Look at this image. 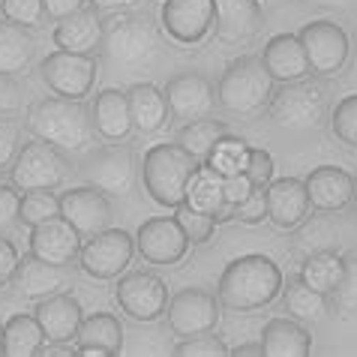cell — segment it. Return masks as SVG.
I'll return each instance as SVG.
<instances>
[{
	"mask_svg": "<svg viewBox=\"0 0 357 357\" xmlns=\"http://www.w3.org/2000/svg\"><path fill=\"white\" fill-rule=\"evenodd\" d=\"M228 345L216 336L213 331L204 333H192V336H181V342L174 345V357H228Z\"/></svg>",
	"mask_w": 357,
	"mask_h": 357,
	"instance_id": "41",
	"label": "cell"
},
{
	"mask_svg": "<svg viewBox=\"0 0 357 357\" xmlns=\"http://www.w3.org/2000/svg\"><path fill=\"white\" fill-rule=\"evenodd\" d=\"M331 306L342 319L357 315V250L342 252V280L331 294Z\"/></svg>",
	"mask_w": 357,
	"mask_h": 357,
	"instance_id": "37",
	"label": "cell"
},
{
	"mask_svg": "<svg viewBox=\"0 0 357 357\" xmlns=\"http://www.w3.org/2000/svg\"><path fill=\"white\" fill-rule=\"evenodd\" d=\"M24 130L39 142H48L66 153H87L99 138L91 105L66 96L36 99L31 112L24 114Z\"/></svg>",
	"mask_w": 357,
	"mask_h": 357,
	"instance_id": "2",
	"label": "cell"
},
{
	"mask_svg": "<svg viewBox=\"0 0 357 357\" xmlns=\"http://www.w3.org/2000/svg\"><path fill=\"white\" fill-rule=\"evenodd\" d=\"M36 54V43L27 33V27L0 18V73L3 75H22L31 69Z\"/></svg>",
	"mask_w": 357,
	"mask_h": 357,
	"instance_id": "31",
	"label": "cell"
},
{
	"mask_svg": "<svg viewBox=\"0 0 357 357\" xmlns=\"http://www.w3.org/2000/svg\"><path fill=\"white\" fill-rule=\"evenodd\" d=\"M18 261H22V255H18L15 243L9 241V237L0 234V289L13 282V273H15Z\"/></svg>",
	"mask_w": 357,
	"mask_h": 357,
	"instance_id": "49",
	"label": "cell"
},
{
	"mask_svg": "<svg viewBox=\"0 0 357 357\" xmlns=\"http://www.w3.org/2000/svg\"><path fill=\"white\" fill-rule=\"evenodd\" d=\"M331 132L340 138L345 147L357 151V93L340 99L331 112Z\"/></svg>",
	"mask_w": 357,
	"mask_h": 357,
	"instance_id": "40",
	"label": "cell"
},
{
	"mask_svg": "<svg viewBox=\"0 0 357 357\" xmlns=\"http://www.w3.org/2000/svg\"><path fill=\"white\" fill-rule=\"evenodd\" d=\"M234 220L243 225H259L267 220V195L264 190H252L241 204H234Z\"/></svg>",
	"mask_w": 357,
	"mask_h": 357,
	"instance_id": "44",
	"label": "cell"
},
{
	"mask_svg": "<svg viewBox=\"0 0 357 357\" xmlns=\"http://www.w3.org/2000/svg\"><path fill=\"white\" fill-rule=\"evenodd\" d=\"M190 246H192L190 237L183 234V228L177 225L174 216H151L135 231V252L147 264H160V267L177 264L183 261Z\"/></svg>",
	"mask_w": 357,
	"mask_h": 357,
	"instance_id": "13",
	"label": "cell"
},
{
	"mask_svg": "<svg viewBox=\"0 0 357 357\" xmlns=\"http://www.w3.org/2000/svg\"><path fill=\"white\" fill-rule=\"evenodd\" d=\"M75 357H114V354L108 349H102V345H78Z\"/></svg>",
	"mask_w": 357,
	"mask_h": 357,
	"instance_id": "56",
	"label": "cell"
},
{
	"mask_svg": "<svg viewBox=\"0 0 357 357\" xmlns=\"http://www.w3.org/2000/svg\"><path fill=\"white\" fill-rule=\"evenodd\" d=\"M0 15L22 27H36L45 22L43 0H0Z\"/></svg>",
	"mask_w": 357,
	"mask_h": 357,
	"instance_id": "43",
	"label": "cell"
},
{
	"mask_svg": "<svg viewBox=\"0 0 357 357\" xmlns=\"http://www.w3.org/2000/svg\"><path fill=\"white\" fill-rule=\"evenodd\" d=\"M0 354H3V324H0Z\"/></svg>",
	"mask_w": 357,
	"mask_h": 357,
	"instance_id": "58",
	"label": "cell"
},
{
	"mask_svg": "<svg viewBox=\"0 0 357 357\" xmlns=\"http://www.w3.org/2000/svg\"><path fill=\"white\" fill-rule=\"evenodd\" d=\"M222 190H225V202L228 204H241L243 198L255 190V186L250 183L246 172H237V174H225L222 177Z\"/></svg>",
	"mask_w": 357,
	"mask_h": 357,
	"instance_id": "50",
	"label": "cell"
},
{
	"mask_svg": "<svg viewBox=\"0 0 357 357\" xmlns=\"http://www.w3.org/2000/svg\"><path fill=\"white\" fill-rule=\"evenodd\" d=\"M261 63L273 75V82H280V84L301 82V78L312 73L297 33H276L273 39H267V45L261 48Z\"/></svg>",
	"mask_w": 357,
	"mask_h": 357,
	"instance_id": "25",
	"label": "cell"
},
{
	"mask_svg": "<svg viewBox=\"0 0 357 357\" xmlns=\"http://www.w3.org/2000/svg\"><path fill=\"white\" fill-rule=\"evenodd\" d=\"M261 27V0H213V33L220 43H250Z\"/></svg>",
	"mask_w": 357,
	"mask_h": 357,
	"instance_id": "18",
	"label": "cell"
},
{
	"mask_svg": "<svg viewBox=\"0 0 357 357\" xmlns=\"http://www.w3.org/2000/svg\"><path fill=\"white\" fill-rule=\"evenodd\" d=\"M228 357H264V349H261V342H243L228 351Z\"/></svg>",
	"mask_w": 357,
	"mask_h": 357,
	"instance_id": "55",
	"label": "cell"
},
{
	"mask_svg": "<svg viewBox=\"0 0 357 357\" xmlns=\"http://www.w3.org/2000/svg\"><path fill=\"white\" fill-rule=\"evenodd\" d=\"M306 6H315V9H327V13H340V9H349L351 0H303Z\"/></svg>",
	"mask_w": 357,
	"mask_h": 357,
	"instance_id": "54",
	"label": "cell"
},
{
	"mask_svg": "<svg viewBox=\"0 0 357 357\" xmlns=\"http://www.w3.org/2000/svg\"><path fill=\"white\" fill-rule=\"evenodd\" d=\"M99 13H126V9H142L147 0H91Z\"/></svg>",
	"mask_w": 357,
	"mask_h": 357,
	"instance_id": "52",
	"label": "cell"
},
{
	"mask_svg": "<svg viewBox=\"0 0 357 357\" xmlns=\"http://www.w3.org/2000/svg\"><path fill=\"white\" fill-rule=\"evenodd\" d=\"M82 237L84 234L75 225H69L63 216H54L31 228V252L52 264L69 267L82 252Z\"/></svg>",
	"mask_w": 357,
	"mask_h": 357,
	"instance_id": "20",
	"label": "cell"
},
{
	"mask_svg": "<svg viewBox=\"0 0 357 357\" xmlns=\"http://www.w3.org/2000/svg\"><path fill=\"white\" fill-rule=\"evenodd\" d=\"M261 349L264 357H306L312 351V333L303 321L291 315L271 319L261 331Z\"/></svg>",
	"mask_w": 357,
	"mask_h": 357,
	"instance_id": "28",
	"label": "cell"
},
{
	"mask_svg": "<svg viewBox=\"0 0 357 357\" xmlns=\"http://www.w3.org/2000/svg\"><path fill=\"white\" fill-rule=\"evenodd\" d=\"M61 216L69 225H75L82 234H99L112 225L114 211L108 195L87 183L61 192Z\"/></svg>",
	"mask_w": 357,
	"mask_h": 357,
	"instance_id": "17",
	"label": "cell"
},
{
	"mask_svg": "<svg viewBox=\"0 0 357 357\" xmlns=\"http://www.w3.org/2000/svg\"><path fill=\"white\" fill-rule=\"evenodd\" d=\"M280 297H282L285 312H289L291 319L303 321V324L321 321V319H327V312L333 310V306H331V297L321 294V291H315V289H310V285L301 280V273L282 282Z\"/></svg>",
	"mask_w": 357,
	"mask_h": 357,
	"instance_id": "30",
	"label": "cell"
},
{
	"mask_svg": "<svg viewBox=\"0 0 357 357\" xmlns=\"http://www.w3.org/2000/svg\"><path fill=\"white\" fill-rule=\"evenodd\" d=\"M52 43L61 52H73V54H96L102 45V15L93 3H87L78 13L54 22V33Z\"/></svg>",
	"mask_w": 357,
	"mask_h": 357,
	"instance_id": "22",
	"label": "cell"
},
{
	"mask_svg": "<svg viewBox=\"0 0 357 357\" xmlns=\"http://www.w3.org/2000/svg\"><path fill=\"white\" fill-rule=\"evenodd\" d=\"M246 177H250L255 190H267V183L273 181V156L261 151V147H252L250 162H246Z\"/></svg>",
	"mask_w": 357,
	"mask_h": 357,
	"instance_id": "46",
	"label": "cell"
},
{
	"mask_svg": "<svg viewBox=\"0 0 357 357\" xmlns=\"http://www.w3.org/2000/svg\"><path fill=\"white\" fill-rule=\"evenodd\" d=\"M61 216V195H54V190H27L22 195V213L18 222H24L27 228H33L45 220Z\"/></svg>",
	"mask_w": 357,
	"mask_h": 357,
	"instance_id": "39",
	"label": "cell"
},
{
	"mask_svg": "<svg viewBox=\"0 0 357 357\" xmlns=\"http://www.w3.org/2000/svg\"><path fill=\"white\" fill-rule=\"evenodd\" d=\"M168 112L174 121L190 123L198 117H211L216 105V87L198 73H177L162 87Z\"/></svg>",
	"mask_w": 357,
	"mask_h": 357,
	"instance_id": "14",
	"label": "cell"
},
{
	"mask_svg": "<svg viewBox=\"0 0 357 357\" xmlns=\"http://www.w3.org/2000/svg\"><path fill=\"white\" fill-rule=\"evenodd\" d=\"M78 345H102L112 354L123 349V324L112 312H93L78 327Z\"/></svg>",
	"mask_w": 357,
	"mask_h": 357,
	"instance_id": "35",
	"label": "cell"
},
{
	"mask_svg": "<svg viewBox=\"0 0 357 357\" xmlns=\"http://www.w3.org/2000/svg\"><path fill=\"white\" fill-rule=\"evenodd\" d=\"M225 135H231V130L216 121V117H198V121H190V123H181L177 130V144L183 151H190L198 162H207V156L213 153V147L222 142Z\"/></svg>",
	"mask_w": 357,
	"mask_h": 357,
	"instance_id": "32",
	"label": "cell"
},
{
	"mask_svg": "<svg viewBox=\"0 0 357 357\" xmlns=\"http://www.w3.org/2000/svg\"><path fill=\"white\" fill-rule=\"evenodd\" d=\"M66 354H75V349L69 342H48L39 349V357H66Z\"/></svg>",
	"mask_w": 357,
	"mask_h": 357,
	"instance_id": "53",
	"label": "cell"
},
{
	"mask_svg": "<svg viewBox=\"0 0 357 357\" xmlns=\"http://www.w3.org/2000/svg\"><path fill=\"white\" fill-rule=\"evenodd\" d=\"M174 220L183 228V234L190 237V243H207L216 234V225H220L211 213H198L190 204L174 207Z\"/></svg>",
	"mask_w": 357,
	"mask_h": 357,
	"instance_id": "42",
	"label": "cell"
},
{
	"mask_svg": "<svg viewBox=\"0 0 357 357\" xmlns=\"http://www.w3.org/2000/svg\"><path fill=\"white\" fill-rule=\"evenodd\" d=\"M91 0H43L45 6V18H52V22H61V18L78 13V9H84Z\"/></svg>",
	"mask_w": 357,
	"mask_h": 357,
	"instance_id": "51",
	"label": "cell"
},
{
	"mask_svg": "<svg viewBox=\"0 0 357 357\" xmlns=\"http://www.w3.org/2000/svg\"><path fill=\"white\" fill-rule=\"evenodd\" d=\"M99 75L96 54H73V52H52L39 61V78L52 87L54 96L84 99L93 91Z\"/></svg>",
	"mask_w": 357,
	"mask_h": 357,
	"instance_id": "9",
	"label": "cell"
},
{
	"mask_svg": "<svg viewBox=\"0 0 357 357\" xmlns=\"http://www.w3.org/2000/svg\"><path fill=\"white\" fill-rule=\"evenodd\" d=\"M114 297L121 303V310L135 321H156L168 310V285L162 276L151 271H130L117 276Z\"/></svg>",
	"mask_w": 357,
	"mask_h": 357,
	"instance_id": "12",
	"label": "cell"
},
{
	"mask_svg": "<svg viewBox=\"0 0 357 357\" xmlns=\"http://www.w3.org/2000/svg\"><path fill=\"white\" fill-rule=\"evenodd\" d=\"M162 24L151 13L126 9V13H108L102 18V45L99 52L117 69H153L162 57Z\"/></svg>",
	"mask_w": 357,
	"mask_h": 357,
	"instance_id": "1",
	"label": "cell"
},
{
	"mask_svg": "<svg viewBox=\"0 0 357 357\" xmlns=\"http://www.w3.org/2000/svg\"><path fill=\"white\" fill-rule=\"evenodd\" d=\"M22 213V190L15 183H0V234L13 228Z\"/></svg>",
	"mask_w": 357,
	"mask_h": 357,
	"instance_id": "47",
	"label": "cell"
},
{
	"mask_svg": "<svg viewBox=\"0 0 357 357\" xmlns=\"http://www.w3.org/2000/svg\"><path fill=\"white\" fill-rule=\"evenodd\" d=\"M273 91L276 82L261 63V57L241 54L222 69L220 82H216V105L231 117L250 121V117H259L267 108Z\"/></svg>",
	"mask_w": 357,
	"mask_h": 357,
	"instance_id": "4",
	"label": "cell"
},
{
	"mask_svg": "<svg viewBox=\"0 0 357 357\" xmlns=\"http://www.w3.org/2000/svg\"><path fill=\"white\" fill-rule=\"evenodd\" d=\"M303 183H306V195H310L312 211L340 213L345 207H351L357 181L340 165H319L306 174Z\"/></svg>",
	"mask_w": 357,
	"mask_h": 357,
	"instance_id": "21",
	"label": "cell"
},
{
	"mask_svg": "<svg viewBox=\"0 0 357 357\" xmlns=\"http://www.w3.org/2000/svg\"><path fill=\"white\" fill-rule=\"evenodd\" d=\"M126 99H130V112H132L135 132H142V135L160 132L162 126L168 123V117H172L162 87H156L151 82L132 84L130 91H126Z\"/></svg>",
	"mask_w": 357,
	"mask_h": 357,
	"instance_id": "29",
	"label": "cell"
},
{
	"mask_svg": "<svg viewBox=\"0 0 357 357\" xmlns=\"http://www.w3.org/2000/svg\"><path fill=\"white\" fill-rule=\"evenodd\" d=\"M297 36H301L306 61H310L315 75H336V73H342L345 63H349L351 39L340 24L331 22V18L306 22Z\"/></svg>",
	"mask_w": 357,
	"mask_h": 357,
	"instance_id": "11",
	"label": "cell"
},
{
	"mask_svg": "<svg viewBox=\"0 0 357 357\" xmlns=\"http://www.w3.org/2000/svg\"><path fill=\"white\" fill-rule=\"evenodd\" d=\"M82 177L84 183L102 190L108 198H123L132 192L135 177H138V162L130 144H102L91 147L82 162Z\"/></svg>",
	"mask_w": 357,
	"mask_h": 357,
	"instance_id": "8",
	"label": "cell"
},
{
	"mask_svg": "<svg viewBox=\"0 0 357 357\" xmlns=\"http://www.w3.org/2000/svg\"><path fill=\"white\" fill-rule=\"evenodd\" d=\"M9 285H13V291L18 297H24V301H43V297H52L61 291L63 267L27 252V255H22V261H18Z\"/></svg>",
	"mask_w": 357,
	"mask_h": 357,
	"instance_id": "26",
	"label": "cell"
},
{
	"mask_svg": "<svg viewBox=\"0 0 357 357\" xmlns=\"http://www.w3.org/2000/svg\"><path fill=\"white\" fill-rule=\"evenodd\" d=\"M48 340L36 315L18 312L3 324V357H33Z\"/></svg>",
	"mask_w": 357,
	"mask_h": 357,
	"instance_id": "34",
	"label": "cell"
},
{
	"mask_svg": "<svg viewBox=\"0 0 357 357\" xmlns=\"http://www.w3.org/2000/svg\"><path fill=\"white\" fill-rule=\"evenodd\" d=\"M264 195H267V220L280 231H294L312 211L306 183L297 181V177H276V181L267 183Z\"/></svg>",
	"mask_w": 357,
	"mask_h": 357,
	"instance_id": "19",
	"label": "cell"
},
{
	"mask_svg": "<svg viewBox=\"0 0 357 357\" xmlns=\"http://www.w3.org/2000/svg\"><path fill=\"white\" fill-rule=\"evenodd\" d=\"M351 207H354V213H357V183H354V198H351Z\"/></svg>",
	"mask_w": 357,
	"mask_h": 357,
	"instance_id": "57",
	"label": "cell"
},
{
	"mask_svg": "<svg viewBox=\"0 0 357 357\" xmlns=\"http://www.w3.org/2000/svg\"><path fill=\"white\" fill-rule=\"evenodd\" d=\"M135 259V237L123 228H105L99 234H91V241L82 243L78 261L82 271L93 280H117L126 273V267Z\"/></svg>",
	"mask_w": 357,
	"mask_h": 357,
	"instance_id": "10",
	"label": "cell"
},
{
	"mask_svg": "<svg viewBox=\"0 0 357 357\" xmlns=\"http://www.w3.org/2000/svg\"><path fill=\"white\" fill-rule=\"evenodd\" d=\"M91 114H93L96 135L102 138V142L121 144V142H126V138L135 132L130 99H126L123 91H117V87H105V91H99L93 96Z\"/></svg>",
	"mask_w": 357,
	"mask_h": 357,
	"instance_id": "24",
	"label": "cell"
},
{
	"mask_svg": "<svg viewBox=\"0 0 357 357\" xmlns=\"http://www.w3.org/2000/svg\"><path fill=\"white\" fill-rule=\"evenodd\" d=\"M160 24L174 43L198 45L213 27V0H162Z\"/></svg>",
	"mask_w": 357,
	"mask_h": 357,
	"instance_id": "15",
	"label": "cell"
},
{
	"mask_svg": "<svg viewBox=\"0 0 357 357\" xmlns=\"http://www.w3.org/2000/svg\"><path fill=\"white\" fill-rule=\"evenodd\" d=\"M282 282L285 280L280 264L261 252H250L225 264L220 285H216V297H220V306L231 312H255L280 297Z\"/></svg>",
	"mask_w": 357,
	"mask_h": 357,
	"instance_id": "3",
	"label": "cell"
},
{
	"mask_svg": "<svg viewBox=\"0 0 357 357\" xmlns=\"http://www.w3.org/2000/svg\"><path fill=\"white\" fill-rule=\"evenodd\" d=\"M297 228L301 231L294 234V250H301L303 255L336 246V225L327 211H315V216H306Z\"/></svg>",
	"mask_w": 357,
	"mask_h": 357,
	"instance_id": "36",
	"label": "cell"
},
{
	"mask_svg": "<svg viewBox=\"0 0 357 357\" xmlns=\"http://www.w3.org/2000/svg\"><path fill=\"white\" fill-rule=\"evenodd\" d=\"M24 105V91L15 82V75L0 73V117H15Z\"/></svg>",
	"mask_w": 357,
	"mask_h": 357,
	"instance_id": "48",
	"label": "cell"
},
{
	"mask_svg": "<svg viewBox=\"0 0 357 357\" xmlns=\"http://www.w3.org/2000/svg\"><path fill=\"white\" fill-rule=\"evenodd\" d=\"M33 315H36V321H39V327H43L48 342L78 340V327H82V321H84L82 303H78L73 294H61V291L36 301Z\"/></svg>",
	"mask_w": 357,
	"mask_h": 357,
	"instance_id": "23",
	"label": "cell"
},
{
	"mask_svg": "<svg viewBox=\"0 0 357 357\" xmlns=\"http://www.w3.org/2000/svg\"><path fill=\"white\" fill-rule=\"evenodd\" d=\"M250 151L252 147L241 142V138L234 135H225L220 144L213 147V153L207 156V165L213 168V172H220L222 177L225 174H237V172H246V162H250Z\"/></svg>",
	"mask_w": 357,
	"mask_h": 357,
	"instance_id": "38",
	"label": "cell"
},
{
	"mask_svg": "<svg viewBox=\"0 0 357 357\" xmlns=\"http://www.w3.org/2000/svg\"><path fill=\"white\" fill-rule=\"evenodd\" d=\"M18 151H22V130L15 121L0 117V172L15 162Z\"/></svg>",
	"mask_w": 357,
	"mask_h": 357,
	"instance_id": "45",
	"label": "cell"
},
{
	"mask_svg": "<svg viewBox=\"0 0 357 357\" xmlns=\"http://www.w3.org/2000/svg\"><path fill=\"white\" fill-rule=\"evenodd\" d=\"M73 174V162H69L66 151L61 147L31 138L22 144L15 162L9 165V183H15L22 192L27 190H57L61 183L69 181Z\"/></svg>",
	"mask_w": 357,
	"mask_h": 357,
	"instance_id": "7",
	"label": "cell"
},
{
	"mask_svg": "<svg viewBox=\"0 0 357 357\" xmlns=\"http://www.w3.org/2000/svg\"><path fill=\"white\" fill-rule=\"evenodd\" d=\"M267 117L285 132H315L331 117V93H327L324 82L310 75L301 82H285L282 87H276L267 102Z\"/></svg>",
	"mask_w": 357,
	"mask_h": 357,
	"instance_id": "5",
	"label": "cell"
},
{
	"mask_svg": "<svg viewBox=\"0 0 357 357\" xmlns=\"http://www.w3.org/2000/svg\"><path fill=\"white\" fill-rule=\"evenodd\" d=\"M301 280L310 285V289L331 297L333 289L342 280V252L336 250V246H331V250L310 252L303 259V264H301Z\"/></svg>",
	"mask_w": 357,
	"mask_h": 357,
	"instance_id": "33",
	"label": "cell"
},
{
	"mask_svg": "<svg viewBox=\"0 0 357 357\" xmlns=\"http://www.w3.org/2000/svg\"><path fill=\"white\" fill-rule=\"evenodd\" d=\"M186 204L198 213H211L216 222L234 220V204L225 202V190H222V174L213 172L207 162L195 168L190 186H186Z\"/></svg>",
	"mask_w": 357,
	"mask_h": 357,
	"instance_id": "27",
	"label": "cell"
},
{
	"mask_svg": "<svg viewBox=\"0 0 357 357\" xmlns=\"http://www.w3.org/2000/svg\"><path fill=\"white\" fill-rule=\"evenodd\" d=\"M165 319L177 336L213 331L220 321V297H213L204 289H183L168 301Z\"/></svg>",
	"mask_w": 357,
	"mask_h": 357,
	"instance_id": "16",
	"label": "cell"
},
{
	"mask_svg": "<svg viewBox=\"0 0 357 357\" xmlns=\"http://www.w3.org/2000/svg\"><path fill=\"white\" fill-rule=\"evenodd\" d=\"M202 165L181 144H153L142 160V183L147 195L162 207L186 204V186H190L195 168Z\"/></svg>",
	"mask_w": 357,
	"mask_h": 357,
	"instance_id": "6",
	"label": "cell"
}]
</instances>
